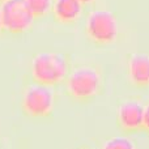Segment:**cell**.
<instances>
[{
	"mask_svg": "<svg viewBox=\"0 0 149 149\" xmlns=\"http://www.w3.org/2000/svg\"><path fill=\"white\" fill-rule=\"evenodd\" d=\"M84 9L79 0H54L51 15L55 22L60 25H73L81 18Z\"/></svg>",
	"mask_w": 149,
	"mask_h": 149,
	"instance_id": "cell-8",
	"label": "cell"
},
{
	"mask_svg": "<svg viewBox=\"0 0 149 149\" xmlns=\"http://www.w3.org/2000/svg\"><path fill=\"white\" fill-rule=\"evenodd\" d=\"M144 103L139 98H127L122 101L116 111V123L123 134L132 135L143 132Z\"/></svg>",
	"mask_w": 149,
	"mask_h": 149,
	"instance_id": "cell-6",
	"label": "cell"
},
{
	"mask_svg": "<svg viewBox=\"0 0 149 149\" xmlns=\"http://www.w3.org/2000/svg\"><path fill=\"white\" fill-rule=\"evenodd\" d=\"M4 26H3V20H1V10H0V38L4 36Z\"/></svg>",
	"mask_w": 149,
	"mask_h": 149,
	"instance_id": "cell-13",
	"label": "cell"
},
{
	"mask_svg": "<svg viewBox=\"0 0 149 149\" xmlns=\"http://www.w3.org/2000/svg\"><path fill=\"white\" fill-rule=\"evenodd\" d=\"M5 1H8V0H0V5H1L3 3H5Z\"/></svg>",
	"mask_w": 149,
	"mask_h": 149,
	"instance_id": "cell-14",
	"label": "cell"
},
{
	"mask_svg": "<svg viewBox=\"0 0 149 149\" xmlns=\"http://www.w3.org/2000/svg\"><path fill=\"white\" fill-rule=\"evenodd\" d=\"M4 33L9 36H22L33 29L37 22L29 9L26 0H8L0 5Z\"/></svg>",
	"mask_w": 149,
	"mask_h": 149,
	"instance_id": "cell-5",
	"label": "cell"
},
{
	"mask_svg": "<svg viewBox=\"0 0 149 149\" xmlns=\"http://www.w3.org/2000/svg\"><path fill=\"white\" fill-rule=\"evenodd\" d=\"M79 1L84 5V8H86V7H90V5H94L97 3V0H79Z\"/></svg>",
	"mask_w": 149,
	"mask_h": 149,
	"instance_id": "cell-12",
	"label": "cell"
},
{
	"mask_svg": "<svg viewBox=\"0 0 149 149\" xmlns=\"http://www.w3.org/2000/svg\"><path fill=\"white\" fill-rule=\"evenodd\" d=\"M128 80L137 89L149 88V54L132 52L127 58Z\"/></svg>",
	"mask_w": 149,
	"mask_h": 149,
	"instance_id": "cell-7",
	"label": "cell"
},
{
	"mask_svg": "<svg viewBox=\"0 0 149 149\" xmlns=\"http://www.w3.org/2000/svg\"><path fill=\"white\" fill-rule=\"evenodd\" d=\"M101 149H136L132 140L124 136H115L106 140Z\"/></svg>",
	"mask_w": 149,
	"mask_h": 149,
	"instance_id": "cell-10",
	"label": "cell"
},
{
	"mask_svg": "<svg viewBox=\"0 0 149 149\" xmlns=\"http://www.w3.org/2000/svg\"><path fill=\"white\" fill-rule=\"evenodd\" d=\"M71 70L72 63L70 55L62 51H39L30 62L31 81L49 86L64 84Z\"/></svg>",
	"mask_w": 149,
	"mask_h": 149,
	"instance_id": "cell-2",
	"label": "cell"
},
{
	"mask_svg": "<svg viewBox=\"0 0 149 149\" xmlns=\"http://www.w3.org/2000/svg\"><path fill=\"white\" fill-rule=\"evenodd\" d=\"M143 132L149 135V101L144 103V120H143Z\"/></svg>",
	"mask_w": 149,
	"mask_h": 149,
	"instance_id": "cell-11",
	"label": "cell"
},
{
	"mask_svg": "<svg viewBox=\"0 0 149 149\" xmlns=\"http://www.w3.org/2000/svg\"><path fill=\"white\" fill-rule=\"evenodd\" d=\"M85 37L95 46H109L119 37L116 16L107 9H93L89 12L84 26Z\"/></svg>",
	"mask_w": 149,
	"mask_h": 149,
	"instance_id": "cell-3",
	"label": "cell"
},
{
	"mask_svg": "<svg viewBox=\"0 0 149 149\" xmlns=\"http://www.w3.org/2000/svg\"><path fill=\"white\" fill-rule=\"evenodd\" d=\"M55 109L54 86L31 82L24 90L21 98V110L33 119L50 118Z\"/></svg>",
	"mask_w": 149,
	"mask_h": 149,
	"instance_id": "cell-4",
	"label": "cell"
},
{
	"mask_svg": "<svg viewBox=\"0 0 149 149\" xmlns=\"http://www.w3.org/2000/svg\"><path fill=\"white\" fill-rule=\"evenodd\" d=\"M65 93L76 103L94 101L105 88V79L101 68L92 64L73 67L64 81Z\"/></svg>",
	"mask_w": 149,
	"mask_h": 149,
	"instance_id": "cell-1",
	"label": "cell"
},
{
	"mask_svg": "<svg viewBox=\"0 0 149 149\" xmlns=\"http://www.w3.org/2000/svg\"><path fill=\"white\" fill-rule=\"evenodd\" d=\"M52 1L54 0H26V4H28L36 21H39L51 13Z\"/></svg>",
	"mask_w": 149,
	"mask_h": 149,
	"instance_id": "cell-9",
	"label": "cell"
}]
</instances>
